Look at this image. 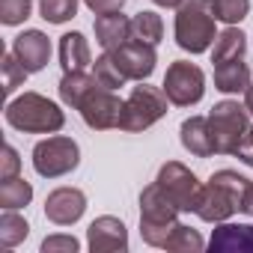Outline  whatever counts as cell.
<instances>
[{"label": "cell", "instance_id": "6da1fadb", "mask_svg": "<svg viewBox=\"0 0 253 253\" xmlns=\"http://www.w3.org/2000/svg\"><path fill=\"white\" fill-rule=\"evenodd\" d=\"M247 188H250V179L238 176L235 170H217L209 179V185H203V197L194 214L206 223H223L244 209Z\"/></svg>", "mask_w": 253, "mask_h": 253}, {"label": "cell", "instance_id": "7a4b0ae2", "mask_svg": "<svg viewBox=\"0 0 253 253\" xmlns=\"http://www.w3.org/2000/svg\"><path fill=\"white\" fill-rule=\"evenodd\" d=\"M6 122L24 134H54L66 125V113L42 92H24L6 104Z\"/></svg>", "mask_w": 253, "mask_h": 253}, {"label": "cell", "instance_id": "3957f363", "mask_svg": "<svg viewBox=\"0 0 253 253\" xmlns=\"http://www.w3.org/2000/svg\"><path fill=\"white\" fill-rule=\"evenodd\" d=\"M214 9L211 0H185L176 9V45L188 54H203L214 45L217 30H214Z\"/></svg>", "mask_w": 253, "mask_h": 253}, {"label": "cell", "instance_id": "277c9868", "mask_svg": "<svg viewBox=\"0 0 253 253\" xmlns=\"http://www.w3.org/2000/svg\"><path fill=\"white\" fill-rule=\"evenodd\" d=\"M179 223V206L167 197V191L152 182L140 194V238L149 247H164L167 235Z\"/></svg>", "mask_w": 253, "mask_h": 253}, {"label": "cell", "instance_id": "5b68a950", "mask_svg": "<svg viewBox=\"0 0 253 253\" xmlns=\"http://www.w3.org/2000/svg\"><path fill=\"white\" fill-rule=\"evenodd\" d=\"M167 92L158 89V86H134L131 95L122 101V116H119V128L122 131H128V134H137V131H146L152 128V125L167 116Z\"/></svg>", "mask_w": 253, "mask_h": 253}, {"label": "cell", "instance_id": "8992f818", "mask_svg": "<svg viewBox=\"0 0 253 253\" xmlns=\"http://www.w3.org/2000/svg\"><path fill=\"white\" fill-rule=\"evenodd\" d=\"M247 107L223 98L211 107L209 113V128H211V140H214V152L217 155H232L244 137V131L250 128V119H247Z\"/></svg>", "mask_w": 253, "mask_h": 253}, {"label": "cell", "instance_id": "52a82bcc", "mask_svg": "<svg viewBox=\"0 0 253 253\" xmlns=\"http://www.w3.org/2000/svg\"><path fill=\"white\" fill-rule=\"evenodd\" d=\"M81 164V149L72 137L66 134H54L48 140H39L33 146V170L42 179H60L69 176L72 170H78Z\"/></svg>", "mask_w": 253, "mask_h": 253}, {"label": "cell", "instance_id": "ba28073f", "mask_svg": "<svg viewBox=\"0 0 253 253\" xmlns=\"http://www.w3.org/2000/svg\"><path fill=\"white\" fill-rule=\"evenodd\" d=\"M161 89L167 92L170 104L176 107H191L203 98L206 92V75L197 63H188V60H176L167 66V75H164V84Z\"/></svg>", "mask_w": 253, "mask_h": 253}, {"label": "cell", "instance_id": "9c48e42d", "mask_svg": "<svg viewBox=\"0 0 253 253\" xmlns=\"http://www.w3.org/2000/svg\"><path fill=\"white\" fill-rule=\"evenodd\" d=\"M167 197L179 206V211H197L200 206V197H203V185L200 179L179 161H167L161 170H158V179H155Z\"/></svg>", "mask_w": 253, "mask_h": 253}, {"label": "cell", "instance_id": "30bf717a", "mask_svg": "<svg viewBox=\"0 0 253 253\" xmlns=\"http://www.w3.org/2000/svg\"><path fill=\"white\" fill-rule=\"evenodd\" d=\"M81 119L89 125L92 131H107V128H119V116H122V98L107 89V86H95L84 101H81Z\"/></svg>", "mask_w": 253, "mask_h": 253}, {"label": "cell", "instance_id": "8fae6325", "mask_svg": "<svg viewBox=\"0 0 253 253\" xmlns=\"http://www.w3.org/2000/svg\"><path fill=\"white\" fill-rule=\"evenodd\" d=\"M110 54H113V63L119 66V72L128 78V81H146L155 72V63H158L155 45L137 42V39H128L125 45H119Z\"/></svg>", "mask_w": 253, "mask_h": 253}, {"label": "cell", "instance_id": "7c38bea8", "mask_svg": "<svg viewBox=\"0 0 253 253\" xmlns=\"http://www.w3.org/2000/svg\"><path fill=\"white\" fill-rule=\"evenodd\" d=\"M86 244L92 253H125L128 250V229L113 214H101L86 229Z\"/></svg>", "mask_w": 253, "mask_h": 253}, {"label": "cell", "instance_id": "4fadbf2b", "mask_svg": "<svg viewBox=\"0 0 253 253\" xmlns=\"http://www.w3.org/2000/svg\"><path fill=\"white\" fill-rule=\"evenodd\" d=\"M86 197L81 188H54L45 197V217L57 226H72L84 217Z\"/></svg>", "mask_w": 253, "mask_h": 253}, {"label": "cell", "instance_id": "5bb4252c", "mask_svg": "<svg viewBox=\"0 0 253 253\" xmlns=\"http://www.w3.org/2000/svg\"><path fill=\"white\" fill-rule=\"evenodd\" d=\"M12 54L18 57V63H21L30 75H36V72H42V69L48 66V60H51V39H48L42 30H24L21 36H15Z\"/></svg>", "mask_w": 253, "mask_h": 253}, {"label": "cell", "instance_id": "9a60e30c", "mask_svg": "<svg viewBox=\"0 0 253 253\" xmlns=\"http://www.w3.org/2000/svg\"><path fill=\"white\" fill-rule=\"evenodd\" d=\"M211 250L217 253H253V226L250 223H220L214 232H211V241H209Z\"/></svg>", "mask_w": 253, "mask_h": 253}, {"label": "cell", "instance_id": "2e32d148", "mask_svg": "<svg viewBox=\"0 0 253 253\" xmlns=\"http://www.w3.org/2000/svg\"><path fill=\"white\" fill-rule=\"evenodd\" d=\"M92 30H95V42L104 51H116L119 45H125V42L131 39V18H125L122 12L98 15L92 21Z\"/></svg>", "mask_w": 253, "mask_h": 253}, {"label": "cell", "instance_id": "e0dca14e", "mask_svg": "<svg viewBox=\"0 0 253 253\" xmlns=\"http://www.w3.org/2000/svg\"><path fill=\"white\" fill-rule=\"evenodd\" d=\"M182 146L197 155V158H209L214 155V140H211V128H209V116H191L182 122Z\"/></svg>", "mask_w": 253, "mask_h": 253}, {"label": "cell", "instance_id": "ac0fdd59", "mask_svg": "<svg viewBox=\"0 0 253 253\" xmlns=\"http://www.w3.org/2000/svg\"><path fill=\"white\" fill-rule=\"evenodd\" d=\"M60 66L63 72H84L86 66H92V51L84 33L72 30L60 36Z\"/></svg>", "mask_w": 253, "mask_h": 253}, {"label": "cell", "instance_id": "d6986e66", "mask_svg": "<svg viewBox=\"0 0 253 253\" xmlns=\"http://www.w3.org/2000/svg\"><path fill=\"white\" fill-rule=\"evenodd\" d=\"M250 86V66L241 60H226L214 66V89L232 95V92H244Z\"/></svg>", "mask_w": 253, "mask_h": 253}, {"label": "cell", "instance_id": "ffe728a7", "mask_svg": "<svg viewBox=\"0 0 253 253\" xmlns=\"http://www.w3.org/2000/svg\"><path fill=\"white\" fill-rule=\"evenodd\" d=\"M95 86H98L95 75H86V72H66L63 81H60V98H63V104H69V107L78 110L81 101H84Z\"/></svg>", "mask_w": 253, "mask_h": 253}, {"label": "cell", "instance_id": "44dd1931", "mask_svg": "<svg viewBox=\"0 0 253 253\" xmlns=\"http://www.w3.org/2000/svg\"><path fill=\"white\" fill-rule=\"evenodd\" d=\"M247 48V36L238 27H226L223 33H217L214 48H211V63H226V60H241Z\"/></svg>", "mask_w": 253, "mask_h": 253}, {"label": "cell", "instance_id": "7402d4cb", "mask_svg": "<svg viewBox=\"0 0 253 253\" xmlns=\"http://www.w3.org/2000/svg\"><path fill=\"white\" fill-rule=\"evenodd\" d=\"M131 39L137 42H149V45H158L164 39V21L158 12L152 9H143L131 18Z\"/></svg>", "mask_w": 253, "mask_h": 253}, {"label": "cell", "instance_id": "603a6c76", "mask_svg": "<svg viewBox=\"0 0 253 253\" xmlns=\"http://www.w3.org/2000/svg\"><path fill=\"white\" fill-rule=\"evenodd\" d=\"M33 200V185L21 176L0 179V206L3 209H24Z\"/></svg>", "mask_w": 253, "mask_h": 253}, {"label": "cell", "instance_id": "cb8c5ba5", "mask_svg": "<svg viewBox=\"0 0 253 253\" xmlns=\"http://www.w3.org/2000/svg\"><path fill=\"white\" fill-rule=\"evenodd\" d=\"M27 235H30V223L18 214V209H3V214H0V244L18 247Z\"/></svg>", "mask_w": 253, "mask_h": 253}, {"label": "cell", "instance_id": "d4e9b609", "mask_svg": "<svg viewBox=\"0 0 253 253\" xmlns=\"http://www.w3.org/2000/svg\"><path fill=\"white\" fill-rule=\"evenodd\" d=\"M203 247H206L203 235H200L197 229L185 226V223H176L173 232H170L167 241H164V250H173V253H200Z\"/></svg>", "mask_w": 253, "mask_h": 253}, {"label": "cell", "instance_id": "484cf974", "mask_svg": "<svg viewBox=\"0 0 253 253\" xmlns=\"http://www.w3.org/2000/svg\"><path fill=\"white\" fill-rule=\"evenodd\" d=\"M92 75H95V81H98L101 86H107V89H119V86H125V81H128V78L119 72V66L113 63V54H110V51H104L101 57H95Z\"/></svg>", "mask_w": 253, "mask_h": 253}, {"label": "cell", "instance_id": "4316f807", "mask_svg": "<svg viewBox=\"0 0 253 253\" xmlns=\"http://www.w3.org/2000/svg\"><path fill=\"white\" fill-rule=\"evenodd\" d=\"M39 12L48 24H66L78 15V0H39Z\"/></svg>", "mask_w": 253, "mask_h": 253}, {"label": "cell", "instance_id": "83f0119b", "mask_svg": "<svg viewBox=\"0 0 253 253\" xmlns=\"http://www.w3.org/2000/svg\"><path fill=\"white\" fill-rule=\"evenodd\" d=\"M211 9H214V18L217 21H223L226 27H235L238 21L247 18L250 0H211Z\"/></svg>", "mask_w": 253, "mask_h": 253}, {"label": "cell", "instance_id": "f1b7e54d", "mask_svg": "<svg viewBox=\"0 0 253 253\" xmlns=\"http://www.w3.org/2000/svg\"><path fill=\"white\" fill-rule=\"evenodd\" d=\"M27 75H30V72L18 63V57H15L12 51H6V54H3V92L12 95V92L27 81Z\"/></svg>", "mask_w": 253, "mask_h": 253}, {"label": "cell", "instance_id": "f546056e", "mask_svg": "<svg viewBox=\"0 0 253 253\" xmlns=\"http://www.w3.org/2000/svg\"><path fill=\"white\" fill-rule=\"evenodd\" d=\"M33 12V3L30 0H0V21L6 27H15V24H24Z\"/></svg>", "mask_w": 253, "mask_h": 253}, {"label": "cell", "instance_id": "4dcf8cb0", "mask_svg": "<svg viewBox=\"0 0 253 253\" xmlns=\"http://www.w3.org/2000/svg\"><path fill=\"white\" fill-rule=\"evenodd\" d=\"M81 241L75 235H48L42 241V253H78Z\"/></svg>", "mask_w": 253, "mask_h": 253}, {"label": "cell", "instance_id": "1f68e13d", "mask_svg": "<svg viewBox=\"0 0 253 253\" xmlns=\"http://www.w3.org/2000/svg\"><path fill=\"white\" fill-rule=\"evenodd\" d=\"M18 170H21L18 149L6 143L3 146V158H0V179H12V176H18Z\"/></svg>", "mask_w": 253, "mask_h": 253}, {"label": "cell", "instance_id": "d6a6232c", "mask_svg": "<svg viewBox=\"0 0 253 253\" xmlns=\"http://www.w3.org/2000/svg\"><path fill=\"white\" fill-rule=\"evenodd\" d=\"M86 9L95 12V15H113V12H122L125 0H84Z\"/></svg>", "mask_w": 253, "mask_h": 253}, {"label": "cell", "instance_id": "836d02e7", "mask_svg": "<svg viewBox=\"0 0 253 253\" xmlns=\"http://www.w3.org/2000/svg\"><path fill=\"white\" fill-rule=\"evenodd\" d=\"M241 164H247V167H253V125L244 131V137H241V143H238V149L232 152Z\"/></svg>", "mask_w": 253, "mask_h": 253}, {"label": "cell", "instance_id": "e575fe53", "mask_svg": "<svg viewBox=\"0 0 253 253\" xmlns=\"http://www.w3.org/2000/svg\"><path fill=\"white\" fill-rule=\"evenodd\" d=\"M241 211H247L250 217H253V182H250V188H247V197H244V209Z\"/></svg>", "mask_w": 253, "mask_h": 253}, {"label": "cell", "instance_id": "d590c367", "mask_svg": "<svg viewBox=\"0 0 253 253\" xmlns=\"http://www.w3.org/2000/svg\"><path fill=\"white\" fill-rule=\"evenodd\" d=\"M152 3H155V6H164V9H179L185 0H152Z\"/></svg>", "mask_w": 253, "mask_h": 253}, {"label": "cell", "instance_id": "8d00e7d4", "mask_svg": "<svg viewBox=\"0 0 253 253\" xmlns=\"http://www.w3.org/2000/svg\"><path fill=\"white\" fill-rule=\"evenodd\" d=\"M244 107H247V110L253 113V84H250V86L244 89Z\"/></svg>", "mask_w": 253, "mask_h": 253}]
</instances>
